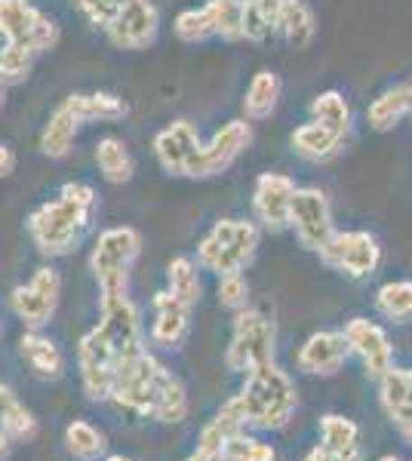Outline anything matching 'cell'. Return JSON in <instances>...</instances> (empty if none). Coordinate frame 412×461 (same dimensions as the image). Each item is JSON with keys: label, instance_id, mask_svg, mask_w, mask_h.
I'll use <instances>...</instances> for the list:
<instances>
[{"label": "cell", "instance_id": "obj_1", "mask_svg": "<svg viewBox=\"0 0 412 461\" xmlns=\"http://www.w3.org/2000/svg\"><path fill=\"white\" fill-rule=\"evenodd\" d=\"M93 212L96 191L87 182H69L56 200H47L28 215V234L43 256H69L93 228Z\"/></svg>", "mask_w": 412, "mask_h": 461}, {"label": "cell", "instance_id": "obj_20", "mask_svg": "<svg viewBox=\"0 0 412 461\" xmlns=\"http://www.w3.org/2000/svg\"><path fill=\"white\" fill-rule=\"evenodd\" d=\"M379 397L397 434L412 446V369H388L379 378Z\"/></svg>", "mask_w": 412, "mask_h": 461}, {"label": "cell", "instance_id": "obj_40", "mask_svg": "<svg viewBox=\"0 0 412 461\" xmlns=\"http://www.w3.org/2000/svg\"><path fill=\"white\" fill-rule=\"evenodd\" d=\"M74 4L80 6V13L87 16L89 25L102 28V32H108L111 22L121 16V10L130 0H74Z\"/></svg>", "mask_w": 412, "mask_h": 461}, {"label": "cell", "instance_id": "obj_21", "mask_svg": "<svg viewBox=\"0 0 412 461\" xmlns=\"http://www.w3.org/2000/svg\"><path fill=\"white\" fill-rule=\"evenodd\" d=\"M191 330V308L185 302H179L169 293L154 295V323H151V339L160 348H179L188 339Z\"/></svg>", "mask_w": 412, "mask_h": 461}, {"label": "cell", "instance_id": "obj_28", "mask_svg": "<svg viewBox=\"0 0 412 461\" xmlns=\"http://www.w3.org/2000/svg\"><path fill=\"white\" fill-rule=\"evenodd\" d=\"M277 32L287 37V43L292 50H305L317 34V19H314V10L305 0H283L280 6V25Z\"/></svg>", "mask_w": 412, "mask_h": 461}, {"label": "cell", "instance_id": "obj_37", "mask_svg": "<svg viewBox=\"0 0 412 461\" xmlns=\"http://www.w3.org/2000/svg\"><path fill=\"white\" fill-rule=\"evenodd\" d=\"M277 452L271 443H261L259 437H250L246 430H237L234 437H228V443L222 446L219 461H274Z\"/></svg>", "mask_w": 412, "mask_h": 461}, {"label": "cell", "instance_id": "obj_4", "mask_svg": "<svg viewBox=\"0 0 412 461\" xmlns=\"http://www.w3.org/2000/svg\"><path fill=\"white\" fill-rule=\"evenodd\" d=\"M139 252H142V234L136 228L124 225V228H108L99 234L89 267H93V277L102 289V302L126 295L130 267L139 258Z\"/></svg>", "mask_w": 412, "mask_h": 461}, {"label": "cell", "instance_id": "obj_32", "mask_svg": "<svg viewBox=\"0 0 412 461\" xmlns=\"http://www.w3.org/2000/svg\"><path fill=\"white\" fill-rule=\"evenodd\" d=\"M0 430L10 437V443L32 440L37 434V421L25 406L16 400V393L0 384Z\"/></svg>", "mask_w": 412, "mask_h": 461}, {"label": "cell", "instance_id": "obj_45", "mask_svg": "<svg viewBox=\"0 0 412 461\" xmlns=\"http://www.w3.org/2000/svg\"><path fill=\"white\" fill-rule=\"evenodd\" d=\"M105 461H133V458H126V456H111V458H105Z\"/></svg>", "mask_w": 412, "mask_h": 461}, {"label": "cell", "instance_id": "obj_5", "mask_svg": "<svg viewBox=\"0 0 412 461\" xmlns=\"http://www.w3.org/2000/svg\"><path fill=\"white\" fill-rule=\"evenodd\" d=\"M259 249V228L243 219H222L200 240L197 262L213 274H234L252 262Z\"/></svg>", "mask_w": 412, "mask_h": 461}, {"label": "cell", "instance_id": "obj_43", "mask_svg": "<svg viewBox=\"0 0 412 461\" xmlns=\"http://www.w3.org/2000/svg\"><path fill=\"white\" fill-rule=\"evenodd\" d=\"M10 446H13V443H10V437H6L4 430H0V461L10 456Z\"/></svg>", "mask_w": 412, "mask_h": 461}, {"label": "cell", "instance_id": "obj_18", "mask_svg": "<svg viewBox=\"0 0 412 461\" xmlns=\"http://www.w3.org/2000/svg\"><path fill=\"white\" fill-rule=\"evenodd\" d=\"M298 185L283 173H265L256 178V188H252V210H256L261 228L268 230H283L289 228V206L292 194H296Z\"/></svg>", "mask_w": 412, "mask_h": 461}, {"label": "cell", "instance_id": "obj_44", "mask_svg": "<svg viewBox=\"0 0 412 461\" xmlns=\"http://www.w3.org/2000/svg\"><path fill=\"white\" fill-rule=\"evenodd\" d=\"M185 461H206V458H204V456H197V452H191V456L185 458Z\"/></svg>", "mask_w": 412, "mask_h": 461}, {"label": "cell", "instance_id": "obj_13", "mask_svg": "<svg viewBox=\"0 0 412 461\" xmlns=\"http://www.w3.org/2000/svg\"><path fill=\"white\" fill-rule=\"evenodd\" d=\"M289 228L296 230L298 243L311 252H320L335 234L329 197L320 188H296L289 206Z\"/></svg>", "mask_w": 412, "mask_h": 461}, {"label": "cell", "instance_id": "obj_8", "mask_svg": "<svg viewBox=\"0 0 412 461\" xmlns=\"http://www.w3.org/2000/svg\"><path fill=\"white\" fill-rule=\"evenodd\" d=\"M0 37L28 53H50L59 43V25L32 0H0Z\"/></svg>", "mask_w": 412, "mask_h": 461}, {"label": "cell", "instance_id": "obj_38", "mask_svg": "<svg viewBox=\"0 0 412 461\" xmlns=\"http://www.w3.org/2000/svg\"><path fill=\"white\" fill-rule=\"evenodd\" d=\"M34 68V53L13 43L0 47V86H19L28 80V74Z\"/></svg>", "mask_w": 412, "mask_h": 461}, {"label": "cell", "instance_id": "obj_3", "mask_svg": "<svg viewBox=\"0 0 412 461\" xmlns=\"http://www.w3.org/2000/svg\"><path fill=\"white\" fill-rule=\"evenodd\" d=\"M126 117L124 99L111 93H74L62 99L56 111L50 114L47 126L41 132V151L52 160L69 158L74 139H78L80 126L89 121H121Z\"/></svg>", "mask_w": 412, "mask_h": 461}, {"label": "cell", "instance_id": "obj_26", "mask_svg": "<svg viewBox=\"0 0 412 461\" xmlns=\"http://www.w3.org/2000/svg\"><path fill=\"white\" fill-rule=\"evenodd\" d=\"M280 6L283 0H241L243 41H268L277 32V25H280Z\"/></svg>", "mask_w": 412, "mask_h": 461}, {"label": "cell", "instance_id": "obj_17", "mask_svg": "<svg viewBox=\"0 0 412 461\" xmlns=\"http://www.w3.org/2000/svg\"><path fill=\"white\" fill-rule=\"evenodd\" d=\"M200 132L191 121H176L169 126H163L154 136V154L157 163H160L163 173L169 176H185L188 178L191 160L197 158L200 151Z\"/></svg>", "mask_w": 412, "mask_h": 461}, {"label": "cell", "instance_id": "obj_2", "mask_svg": "<svg viewBox=\"0 0 412 461\" xmlns=\"http://www.w3.org/2000/svg\"><path fill=\"white\" fill-rule=\"evenodd\" d=\"M237 406L243 412L246 428L280 430L296 415L298 391L292 384V378L271 360V363H261L252 373H246L243 388L237 393Z\"/></svg>", "mask_w": 412, "mask_h": 461}, {"label": "cell", "instance_id": "obj_11", "mask_svg": "<svg viewBox=\"0 0 412 461\" xmlns=\"http://www.w3.org/2000/svg\"><path fill=\"white\" fill-rule=\"evenodd\" d=\"M324 265L333 271L344 274V277H370L381 262V247L370 230H335L329 243L320 249Z\"/></svg>", "mask_w": 412, "mask_h": 461}, {"label": "cell", "instance_id": "obj_33", "mask_svg": "<svg viewBox=\"0 0 412 461\" xmlns=\"http://www.w3.org/2000/svg\"><path fill=\"white\" fill-rule=\"evenodd\" d=\"M167 293L176 295L179 302H185L188 308L200 302V293H204V284H200V271L197 265L191 262L188 256H179L167 265Z\"/></svg>", "mask_w": 412, "mask_h": 461}, {"label": "cell", "instance_id": "obj_23", "mask_svg": "<svg viewBox=\"0 0 412 461\" xmlns=\"http://www.w3.org/2000/svg\"><path fill=\"white\" fill-rule=\"evenodd\" d=\"M237 430H246L243 412L237 406V397H231L219 412L209 419V425L200 430V440H197V456H204L206 461H219L222 456V446L228 443V437H234Z\"/></svg>", "mask_w": 412, "mask_h": 461}, {"label": "cell", "instance_id": "obj_31", "mask_svg": "<svg viewBox=\"0 0 412 461\" xmlns=\"http://www.w3.org/2000/svg\"><path fill=\"white\" fill-rule=\"evenodd\" d=\"M151 419L163 421V425H179V421L188 419V391H185V384L169 369L163 375L160 388H157Z\"/></svg>", "mask_w": 412, "mask_h": 461}, {"label": "cell", "instance_id": "obj_25", "mask_svg": "<svg viewBox=\"0 0 412 461\" xmlns=\"http://www.w3.org/2000/svg\"><path fill=\"white\" fill-rule=\"evenodd\" d=\"M19 351L37 378H59L62 375V369H65L62 351H59L56 341L43 336L41 330H28L25 336L19 339Z\"/></svg>", "mask_w": 412, "mask_h": 461}, {"label": "cell", "instance_id": "obj_16", "mask_svg": "<svg viewBox=\"0 0 412 461\" xmlns=\"http://www.w3.org/2000/svg\"><path fill=\"white\" fill-rule=\"evenodd\" d=\"M157 32H160L157 6L151 0H130L105 34H108V41L114 43L117 50L139 53V50H148L157 41Z\"/></svg>", "mask_w": 412, "mask_h": 461}, {"label": "cell", "instance_id": "obj_39", "mask_svg": "<svg viewBox=\"0 0 412 461\" xmlns=\"http://www.w3.org/2000/svg\"><path fill=\"white\" fill-rule=\"evenodd\" d=\"M219 304L228 311H243L250 304V284H246L243 271L219 277Z\"/></svg>", "mask_w": 412, "mask_h": 461}, {"label": "cell", "instance_id": "obj_47", "mask_svg": "<svg viewBox=\"0 0 412 461\" xmlns=\"http://www.w3.org/2000/svg\"><path fill=\"white\" fill-rule=\"evenodd\" d=\"M0 105H4V86H0Z\"/></svg>", "mask_w": 412, "mask_h": 461}, {"label": "cell", "instance_id": "obj_24", "mask_svg": "<svg viewBox=\"0 0 412 461\" xmlns=\"http://www.w3.org/2000/svg\"><path fill=\"white\" fill-rule=\"evenodd\" d=\"M407 117H412V80L388 86L385 93L366 108V123L376 132L394 130V126L400 121H407Z\"/></svg>", "mask_w": 412, "mask_h": 461}, {"label": "cell", "instance_id": "obj_7", "mask_svg": "<svg viewBox=\"0 0 412 461\" xmlns=\"http://www.w3.org/2000/svg\"><path fill=\"white\" fill-rule=\"evenodd\" d=\"M274 348H277L274 320L252 308L237 311L234 330H231V341H228V354H224V363H228L231 373L246 375L256 366H261V363H271Z\"/></svg>", "mask_w": 412, "mask_h": 461}, {"label": "cell", "instance_id": "obj_29", "mask_svg": "<svg viewBox=\"0 0 412 461\" xmlns=\"http://www.w3.org/2000/svg\"><path fill=\"white\" fill-rule=\"evenodd\" d=\"M320 446L326 449L339 452V456L351 458V461H361V428L354 425L351 419L344 415H335L329 412L320 419Z\"/></svg>", "mask_w": 412, "mask_h": 461}, {"label": "cell", "instance_id": "obj_12", "mask_svg": "<svg viewBox=\"0 0 412 461\" xmlns=\"http://www.w3.org/2000/svg\"><path fill=\"white\" fill-rule=\"evenodd\" d=\"M121 363V354L114 351V345L108 336L93 326L78 345V366H80V382L89 400H111V384H114V369Z\"/></svg>", "mask_w": 412, "mask_h": 461}, {"label": "cell", "instance_id": "obj_14", "mask_svg": "<svg viewBox=\"0 0 412 461\" xmlns=\"http://www.w3.org/2000/svg\"><path fill=\"white\" fill-rule=\"evenodd\" d=\"M252 145V126L246 121H231L224 123L206 145H200L197 158L191 160L188 178H213L222 176L224 169H231L246 148Z\"/></svg>", "mask_w": 412, "mask_h": 461}, {"label": "cell", "instance_id": "obj_46", "mask_svg": "<svg viewBox=\"0 0 412 461\" xmlns=\"http://www.w3.org/2000/svg\"><path fill=\"white\" fill-rule=\"evenodd\" d=\"M379 461H403L400 456H385V458H379Z\"/></svg>", "mask_w": 412, "mask_h": 461}, {"label": "cell", "instance_id": "obj_22", "mask_svg": "<svg viewBox=\"0 0 412 461\" xmlns=\"http://www.w3.org/2000/svg\"><path fill=\"white\" fill-rule=\"evenodd\" d=\"M342 148H344L342 132L329 130V126L317 123V121L302 123L296 132H292V151L308 163H326V160L339 158Z\"/></svg>", "mask_w": 412, "mask_h": 461}, {"label": "cell", "instance_id": "obj_42", "mask_svg": "<svg viewBox=\"0 0 412 461\" xmlns=\"http://www.w3.org/2000/svg\"><path fill=\"white\" fill-rule=\"evenodd\" d=\"M305 461H351V458H344V456H339V452L326 449V446H314L308 456H305Z\"/></svg>", "mask_w": 412, "mask_h": 461}, {"label": "cell", "instance_id": "obj_36", "mask_svg": "<svg viewBox=\"0 0 412 461\" xmlns=\"http://www.w3.org/2000/svg\"><path fill=\"white\" fill-rule=\"evenodd\" d=\"M376 308L388 320H409L412 317V280H391L379 289Z\"/></svg>", "mask_w": 412, "mask_h": 461}, {"label": "cell", "instance_id": "obj_34", "mask_svg": "<svg viewBox=\"0 0 412 461\" xmlns=\"http://www.w3.org/2000/svg\"><path fill=\"white\" fill-rule=\"evenodd\" d=\"M311 117L317 123L329 126V130L342 132V136H348L351 132V105L344 102V95L339 89H326V93H320L317 99L311 102Z\"/></svg>", "mask_w": 412, "mask_h": 461}, {"label": "cell", "instance_id": "obj_30", "mask_svg": "<svg viewBox=\"0 0 412 461\" xmlns=\"http://www.w3.org/2000/svg\"><path fill=\"white\" fill-rule=\"evenodd\" d=\"M96 167L105 182L111 185H124L130 182L133 173H136V163H133V154L117 136H105L96 145Z\"/></svg>", "mask_w": 412, "mask_h": 461}, {"label": "cell", "instance_id": "obj_35", "mask_svg": "<svg viewBox=\"0 0 412 461\" xmlns=\"http://www.w3.org/2000/svg\"><path fill=\"white\" fill-rule=\"evenodd\" d=\"M65 443H69L71 456L80 458V461H93V458L105 456V449H108V440H105L102 430L93 428L84 419L71 421V425L65 428Z\"/></svg>", "mask_w": 412, "mask_h": 461}, {"label": "cell", "instance_id": "obj_9", "mask_svg": "<svg viewBox=\"0 0 412 461\" xmlns=\"http://www.w3.org/2000/svg\"><path fill=\"white\" fill-rule=\"evenodd\" d=\"M176 37L185 43H204L209 37L243 41L241 0H209L197 10H185L176 16Z\"/></svg>", "mask_w": 412, "mask_h": 461}, {"label": "cell", "instance_id": "obj_15", "mask_svg": "<svg viewBox=\"0 0 412 461\" xmlns=\"http://www.w3.org/2000/svg\"><path fill=\"white\" fill-rule=\"evenodd\" d=\"M342 332H344V341H348L351 354L361 357L370 378L379 382V378L394 366L391 339H388V332L381 330L379 323H372V320H366V317H354V320H348V326H344Z\"/></svg>", "mask_w": 412, "mask_h": 461}, {"label": "cell", "instance_id": "obj_10", "mask_svg": "<svg viewBox=\"0 0 412 461\" xmlns=\"http://www.w3.org/2000/svg\"><path fill=\"white\" fill-rule=\"evenodd\" d=\"M59 295H62V277L56 267L43 265L32 274L25 286H16L10 293V308L28 330H41L47 326L59 308Z\"/></svg>", "mask_w": 412, "mask_h": 461}, {"label": "cell", "instance_id": "obj_19", "mask_svg": "<svg viewBox=\"0 0 412 461\" xmlns=\"http://www.w3.org/2000/svg\"><path fill=\"white\" fill-rule=\"evenodd\" d=\"M351 357V348L344 341V332H314V336L298 348L296 363L305 375H335L344 366V360Z\"/></svg>", "mask_w": 412, "mask_h": 461}, {"label": "cell", "instance_id": "obj_27", "mask_svg": "<svg viewBox=\"0 0 412 461\" xmlns=\"http://www.w3.org/2000/svg\"><path fill=\"white\" fill-rule=\"evenodd\" d=\"M277 102H280V77L268 68L252 74L250 86H246V95H243L246 121H265V117H271Z\"/></svg>", "mask_w": 412, "mask_h": 461}, {"label": "cell", "instance_id": "obj_41", "mask_svg": "<svg viewBox=\"0 0 412 461\" xmlns=\"http://www.w3.org/2000/svg\"><path fill=\"white\" fill-rule=\"evenodd\" d=\"M13 173H16V154H13L10 145L0 142V178H6Z\"/></svg>", "mask_w": 412, "mask_h": 461}, {"label": "cell", "instance_id": "obj_6", "mask_svg": "<svg viewBox=\"0 0 412 461\" xmlns=\"http://www.w3.org/2000/svg\"><path fill=\"white\" fill-rule=\"evenodd\" d=\"M167 366L157 360L154 354H148V348L126 354L114 369V384H111V400L117 406L130 409V412L142 415V419H151L154 397L160 388Z\"/></svg>", "mask_w": 412, "mask_h": 461}]
</instances>
